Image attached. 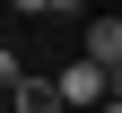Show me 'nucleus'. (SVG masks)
<instances>
[{"instance_id":"f257e3e1","label":"nucleus","mask_w":122,"mask_h":113,"mask_svg":"<svg viewBox=\"0 0 122 113\" xmlns=\"http://www.w3.org/2000/svg\"><path fill=\"white\" fill-rule=\"evenodd\" d=\"M52 96H61V113H96L105 96H113V78H105L96 61H70V70L52 78Z\"/></svg>"},{"instance_id":"20e7f679","label":"nucleus","mask_w":122,"mask_h":113,"mask_svg":"<svg viewBox=\"0 0 122 113\" xmlns=\"http://www.w3.org/2000/svg\"><path fill=\"white\" fill-rule=\"evenodd\" d=\"M9 9H26V18H44V9H87V0H9Z\"/></svg>"},{"instance_id":"7ed1b4c3","label":"nucleus","mask_w":122,"mask_h":113,"mask_svg":"<svg viewBox=\"0 0 122 113\" xmlns=\"http://www.w3.org/2000/svg\"><path fill=\"white\" fill-rule=\"evenodd\" d=\"M87 61H96L105 78L122 70V18H96V26H87Z\"/></svg>"},{"instance_id":"39448f33","label":"nucleus","mask_w":122,"mask_h":113,"mask_svg":"<svg viewBox=\"0 0 122 113\" xmlns=\"http://www.w3.org/2000/svg\"><path fill=\"white\" fill-rule=\"evenodd\" d=\"M96 113H122V104H113V96H105V104H96Z\"/></svg>"},{"instance_id":"f03ea898","label":"nucleus","mask_w":122,"mask_h":113,"mask_svg":"<svg viewBox=\"0 0 122 113\" xmlns=\"http://www.w3.org/2000/svg\"><path fill=\"white\" fill-rule=\"evenodd\" d=\"M0 96H9L0 113H61V96H52V78H9Z\"/></svg>"}]
</instances>
